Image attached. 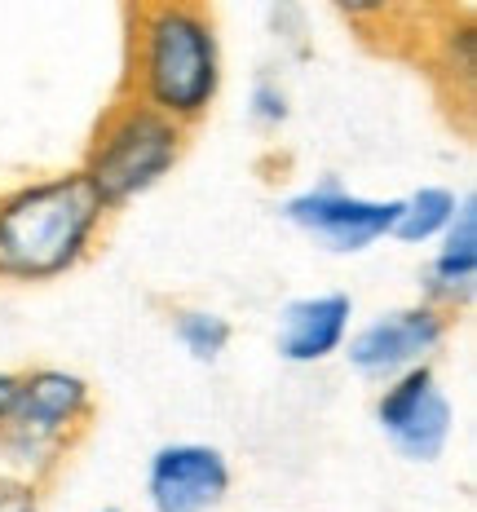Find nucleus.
<instances>
[{
  "label": "nucleus",
  "mask_w": 477,
  "mask_h": 512,
  "mask_svg": "<svg viewBox=\"0 0 477 512\" xmlns=\"http://www.w3.org/2000/svg\"><path fill=\"white\" fill-rule=\"evenodd\" d=\"M173 336H177V345L190 354V362L212 367V362H221V354L230 349L235 327H230V318L217 314V309L182 305V309H173Z\"/></svg>",
  "instance_id": "nucleus-12"
},
{
  "label": "nucleus",
  "mask_w": 477,
  "mask_h": 512,
  "mask_svg": "<svg viewBox=\"0 0 477 512\" xmlns=\"http://www.w3.org/2000/svg\"><path fill=\"white\" fill-rule=\"evenodd\" d=\"M420 283H424L420 301L451 318H460L473 305V296H477V199L473 195H460L455 221L433 243Z\"/></svg>",
  "instance_id": "nucleus-10"
},
{
  "label": "nucleus",
  "mask_w": 477,
  "mask_h": 512,
  "mask_svg": "<svg viewBox=\"0 0 477 512\" xmlns=\"http://www.w3.org/2000/svg\"><path fill=\"white\" fill-rule=\"evenodd\" d=\"M455 208H460V195L451 186H416L411 195L398 199V217L389 239L411 243V248H433L455 221Z\"/></svg>",
  "instance_id": "nucleus-11"
},
{
  "label": "nucleus",
  "mask_w": 477,
  "mask_h": 512,
  "mask_svg": "<svg viewBox=\"0 0 477 512\" xmlns=\"http://www.w3.org/2000/svg\"><path fill=\"white\" fill-rule=\"evenodd\" d=\"M398 199H371L341 186L336 177H323L314 186H301L283 199V221L310 234L318 248L336 256H358L394 234Z\"/></svg>",
  "instance_id": "nucleus-7"
},
{
  "label": "nucleus",
  "mask_w": 477,
  "mask_h": 512,
  "mask_svg": "<svg viewBox=\"0 0 477 512\" xmlns=\"http://www.w3.org/2000/svg\"><path fill=\"white\" fill-rule=\"evenodd\" d=\"M93 512H124V508H115V504H102V508H93Z\"/></svg>",
  "instance_id": "nucleus-16"
},
{
  "label": "nucleus",
  "mask_w": 477,
  "mask_h": 512,
  "mask_svg": "<svg viewBox=\"0 0 477 512\" xmlns=\"http://www.w3.org/2000/svg\"><path fill=\"white\" fill-rule=\"evenodd\" d=\"M235 490L230 455L212 442H164L146 460V508L151 512H221Z\"/></svg>",
  "instance_id": "nucleus-8"
},
{
  "label": "nucleus",
  "mask_w": 477,
  "mask_h": 512,
  "mask_svg": "<svg viewBox=\"0 0 477 512\" xmlns=\"http://www.w3.org/2000/svg\"><path fill=\"white\" fill-rule=\"evenodd\" d=\"M106 221L111 212L76 168L0 190V283L40 287L67 279L98 252Z\"/></svg>",
  "instance_id": "nucleus-2"
},
{
  "label": "nucleus",
  "mask_w": 477,
  "mask_h": 512,
  "mask_svg": "<svg viewBox=\"0 0 477 512\" xmlns=\"http://www.w3.org/2000/svg\"><path fill=\"white\" fill-rule=\"evenodd\" d=\"M354 332V296L349 292H310L279 309L274 349L288 367H318L336 358Z\"/></svg>",
  "instance_id": "nucleus-9"
},
{
  "label": "nucleus",
  "mask_w": 477,
  "mask_h": 512,
  "mask_svg": "<svg viewBox=\"0 0 477 512\" xmlns=\"http://www.w3.org/2000/svg\"><path fill=\"white\" fill-rule=\"evenodd\" d=\"M371 420L407 464H438L455 437V402L438 380V367H416L376 389Z\"/></svg>",
  "instance_id": "nucleus-6"
},
{
  "label": "nucleus",
  "mask_w": 477,
  "mask_h": 512,
  "mask_svg": "<svg viewBox=\"0 0 477 512\" xmlns=\"http://www.w3.org/2000/svg\"><path fill=\"white\" fill-rule=\"evenodd\" d=\"M98 415V393L80 371L27 367L18 371V389L0 420V464L5 473L45 490L62 473L67 455L89 433Z\"/></svg>",
  "instance_id": "nucleus-3"
},
{
  "label": "nucleus",
  "mask_w": 477,
  "mask_h": 512,
  "mask_svg": "<svg viewBox=\"0 0 477 512\" xmlns=\"http://www.w3.org/2000/svg\"><path fill=\"white\" fill-rule=\"evenodd\" d=\"M14 389H18V371H5V367H0V420H5L9 402H14Z\"/></svg>",
  "instance_id": "nucleus-15"
},
{
  "label": "nucleus",
  "mask_w": 477,
  "mask_h": 512,
  "mask_svg": "<svg viewBox=\"0 0 477 512\" xmlns=\"http://www.w3.org/2000/svg\"><path fill=\"white\" fill-rule=\"evenodd\" d=\"M226 89V49L217 14L195 0L124 9L120 98L151 106L177 128H199Z\"/></svg>",
  "instance_id": "nucleus-1"
},
{
  "label": "nucleus",
  "mask_w": 477,
  "mask_h": 512,
  "mask_svg": "<svg viewBox=\"0 0 477 512\" xmlns=\"http://www.w3.org/2000/svg\"><path fill=\"white\" fill-rule=\"evenodd\" d=\"M40 508H45V490L14 473H0V512H40Z\"/></svg>",
  "instance_id": "nucleus-14"
},
{
  "label": "nucleus",
  "mask_w": 477,
  "mask_h": 512,
  "mask_svg": "<svg viewBox=\"0 0 477 512\" xmlns=\"http://www.w3.org/2000/svg\"><path fill=\"white\" fill-rule=\"evenodd\" d=\"M248 120L261 128V133H279L283 124L292 120V93L274 71H261L248 89Z\"/></svg>",
  "instance_id": "nucleus-13"
},
{
  "label": "nucleus",
  "mask_w": 477,
  "mask_h": 512,
  "mask_svg": "<svg viewBox=\"0 0 477 512\" xmlns=\"http://www.w3.org/2000/svg\"><path fill=\"white\" fill-rule=\"evenodd\" d=\"M451 332H455L451 314H442V309L424 301H411L358 323L345 340L341 358L349 362L354 376H363L371 384H389L416 367H433V358L442 354Z\"/></svg>",
  "instance_id": "nucleus-5"
},
{
  "label": "nucleus",
  "mask_w": 477,
  "mask_h": 512,
  "mask_svg": "<svg viewBox=\"0 0 477 512\" xmlns=\"http://www.w3.org/2000/svg\"><path fill=\"white\" fill-rule=\"evenodd\" d=\"M186 142V128L155 115L151 106L115 93V102L93 124L76 173L98 195V204L115 217V212L133 208L137 199L151 195L164 177H173V168L186 155Z\"/></svg>",
  "instance_id": "nucleus-4"
}]
</instances>
